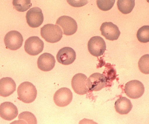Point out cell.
Here are the masks:
<instances>
[{
  "mask_svg": "<svg viewBox=\"0 0 149 124\" xmlns=\"http://www.w3.org/2000/svg\"><path fill=\"white\" fill-rule=\"evenodd\" d=\"M19 99L24 103H30L33 102L36 98L37 91L35 86L31 82H22L17 89Z\"/></svg>",
  "mask_w": 149,
  "mask_h": 124,
  "instance_id": "cell-1",
  "label": "cell"
},
{
  "mask_svg": "<svg viewBox=\"0 0 149 124\" xmlns=\"http://www.w3.org/2000/svg\"><path fill=\"white\" fill-rule=\"evenodd\" d=\"M41 35L47 42L54 43L61 40L63 37V33L59 26L48 24L41 28Z\"/></svg>",
  "mask_w": 149,
  "mask_h": 124,
  "instance_id": "cell-2",
  "label": "cell"
},
{
  "mask_svg": "<svg viewBox=\"0 0 149 124\" xmlns=\"http://www.w3.org/2000/svg\"><path fill=\"white\" fill-rule=\"evenodd\" d=\"M23 41L21 34L16 31L9 32L5 35L4 39L6 48L12 50H16L20 48L22 46Z\"/></svg>",
  "mask_w": 149,
  "mask_h": 124,
  "instance_id": "cell-3",
  "label": "cell"
},
{
  "mask_svg": "<svg viewBox=\"0 0 149 124\" xmlns=\"http://www.w3.org/2000/svg\"><path fill=\"white\" fill-rule=\"evenodd\" d=\"M88 49L90 53L95 57H99L104 53L106 45L102 38L99 36L92 37L88 43Z\"/></svg>",
  "mask_w": 149,
  "mask_h": 124,
  "instance_id": "cell-4",
  "label": "cell"
},
{
  "mask_svg": "<svg viewBox=\"0 0 149 124\" xmlns=\"http://www.w3.org/2000/svg\"><path fill=\"white\" fill-rule=\"evenodd\" d=\"M44 48L43 41L37 36L29 38L24 44V50L31 56H36L42 52Z\"/></svg>",
  "mask_w": 149,
  "mask_h": 124,
  "instance_id": "cell-5",
  "label": "cell"
},
{
  "mask_svg": "<svg viewBox=\"0 0 149 124\" xmlns=\"http://www.w3.org/2000/svg\"><path fill=\"white\" fill-rule=\"evenodd\" d=\"M145 91L144 85L137 80L131 81L126 84L125 92L130 98L136 99L142 96Z\"/></svg>",
  "mask_w": 149,
  "mask_h": 124,
  "instance_id": "cell-6",
  "label": "cell"
},
{
  "mask_svg": "<svg viewBox=\"0 0 149 124\" xmlns=\"http://www.w3.org/2000/svg\"><path fill=\"white\" fill-rule=\"evenodd\" d=\"M26 17L28 25L34 28L39 27L44 20L42 10L38 7L30 9L26 13Z\"/></svg>",
  "mask_w": 149,
  "mask_h": 124,
  "instance_id": "cell-7",
  "label": "cell"
},
{
  "mask_svg": "<svg viewBox=\"0 0 149 124\" xmlns=\"http://www.w3.org/2000/svg\"><path fill=\"white\" fill-rule=\"evenodd\" d=\"M56 24L61 26L64 34L70 36L74 34L78 29V25L75 20L71 17L63 16L60 17Z\"/></svg>",
  "mask_w": 149,
  "mask_h": 124,
  "instance_id": "cell-8",
  "label": "cell"
},
{
  "mask_svg": "<svg viewBox=\"0 0 149 124\" xmlns=\"http://www.w3.org/2000/svg\"><path fill=\"white\" fill-rule=\"evenodd\" d=\"M88 78L85 75L79 73L73 76L72 80V86L75 93L80 95L86 94L88 91Z\"/></svg>",
  "mask_w": 149,
  "mask_h": 124,
  "instance_id": "cell-9",
  "label": "cell"
},
{
  "mask_svg": "<svg viewBox=\"0 0 149 124\" xmlns=\"http://www.w3.org/2000/svg\"><path fill=\"white\" fill-rule=\"evenodd\" d=\"M72 93L70 89L67 88H62L56 92L54 99V103L60 107L67 106L72 101Z\"/></svg>",
  "mask_w": 149,
  "mask_h": 124,
  "instance_id": "cell-10",
  "label": "cell"
},
{
  "mask_svg": "<svg viewBox=\"0 0 149 124\" xmlns=\"http://www.w3.org/2000/svg\"><path fill=\"white\" fill-rule=\"evenodd\" d=\"M102 35L107 40H117L120 35V31L117 26L112 22H104L100 28Z\"/></svg>",
  "mask_w": 149,
  "mask_h": 124,
  "instance_id": "cell-11",
  "label": "cell"
},
{
  "mask_svg": "<svg viewBox=\"0 0 149 124\" xmlns=\"http://www.w3.org/2000/svg\"><path fill=\"white\" fill-rule=\"evenodd\" d=\"M107 79L103 74L95 73L88 79L87 86L91 91H100L104 87L107 83Z\"/></svg>",
  "mask_w": 149,
  "mask_h": 124,
  "instance_id": "cell-12",
  "label": "cell"
},
{
  "mask_svg": "<svg viewBox=\"0 0 149 124\" xmlns=\"http://www.w3.org/2000/svg\"><path fill=\"white\" fill-rule=\"evenodd\" d=\"M75 51L69 47H65L59 50L56 55V59L62 64L68 65L73 63L76 59Z\"/></svg>",
  "mask_w": 149,
  "mask_h": 124,
  "instance_id": "cell-13",
  "label": "cell"
},
{
  "mask_svg": "<svg viewBox=\"0 0 149 124\" xmlns=\"http://www.w3.org/2000/svg\"><path fill=\"white\" fill-rule=\"evenodd\" d=\"M18 114L17 108L12 103L5 102L1 104L0 114L3 119L11 121L17 117Z\"/></svg>",
  "mask_w": 149,
  "mask_h": 124,
  "instance_id": "cell-14",
  "label": "cell"
},
{
  "mask_svg": "<svg viewBox=\"0 0 149 124\" xmlns=\"http://www.w3.org/2000/svg\"><path fill=\"white\" fill-rule=\"evenodd\" d=\"M55 63L56 60L53 56L49 53H45L39 56L37 65L41 70L49 71L54 68Z\"/></svg>",
  "mask_w": 149,
  "mask_h": 124,
  "instance_id": "cell-15",
  "label": "cell"
},
{
  "mask_svg": "<svg viewBox=\"0 0 149 124\" xmlns=\"http://www.w3.org/2000/svg\"><path fill=\"white\" fill-rule=\"evenodd\" d=\"M16 84L12 78H3L0 80V94L2 97L9 96L16 90Z\"/></svg>",
  "mask_w": 149,
  "mask_h": 124,
  "instance_id": "cell-16",
  "label": "cell"
},
{
  "mask_svg": "<svg viewBox=\"0 0 149 124\" xmlns=\"http://www.w3.org/2000/svg\"><path fill=\"white\" fill-rule=\"evenodd\" d=\"M115 107L118 113L120 114H126L131 111L133 105L129 99L125 97H121L115 102Z\"/></svg>",
  "mask_w": 149,
  "mask_h": 124,
  "instance_id": "cell-17",
  "label": "cell"
},
{
  "mask_svg": "<svg viewBox=\"0 0 149 124\" xmlns=\"http://www.w3.org/2000/svg\"><path fill=\"white\" fill-rule=\"evenodd\" d=\"M118 9L123 14H127L131 13L135 5L134 0H118Z\"/></svg>",
  "mask_w": 149,
  "mask_h": 124,
  "instance_id": "cell-18",
  "label": "cell"
},
{
  "mask_svg": "<svg viewBox=\"0 0 149 124\" xmlns=\"http://www.w3.org/2000/svg\"><path fill=\"white\" fill-rule=\"evenodd\" d=\"M19 121L18 123L22 124H37L36 118L33 114L29 112H24L21 113L18 116Z\"/></svg>",
  "mask_w": 149,
  "mask_h": 124,
  "instance_id": "cell-19",
  "label": "cell"
},
{
  "mask_svg": "<svg viewBox=\"0 0 149 124\" xmlns=\"http://www.w3.org/2000/svg\"><path fill=\"white\" fill-rule=\"evenodd\" d=\"M13 4L16 10L22 12L27 11L32 5L30 0H13Z\"/></svg>",
  "mask_w": 149,
  "mask_h": 124,
  "instance_id": "cell-20",
  "label": "cell"
},
{
  "mask_svg": "<svg viewBox=\"0 0 149 124\" xmlns=\"http://www.w3.org/2000/svg\"><path fill=\"white\" fill-rule=\"evenodd\" d=\"M137 37L141 42L147 43L149 41V26H144L137 31Z\"/></svg>",
  "mask_w": 149,
  "mask_h": 124,
  "instance_id": "cell-21",
  "label": "cell"
},
{
  "mask_svg": "<svg viewBox=\"0 0 149 124\" xmlns=\"http://www.w3.org/2000/svg\"><path fill=\"white\" fill-rule=\"evenodd\" d=\"M139 70L144 74H148L149 73V55L145 54L141 57L139 62Z\"/></svg>",
  "mask_w": 149,
  "mask_h": 124,
  "instance_id": "cell-22",
  "label": "cell"
},
{
  "mask_svg": "<svg viewBox=\"0 0 149 124\" xmlns=\"http://www.w3.org/2000/svg\"><path fill=\"white\" fill-rule=\"evenodd\" d=\"M115 0H97L98 8L103 11H108L112 8L114 4Z\"/></svg>",
  "mask_w": 149,
  "mask_h": 124,
  "instance_id": "cell-23",
  "label": "cell"
},
{
  "mask_svg": "<svg viewBox=\"0 0 149 124\" xmlns=\"http://www.w3.org/2000/svg\"><path fill=\"white\" fill-rule=\"evenodd\" d=\"M68 3L72 6L80 7L87 4V1H67Z\"/></svg>",
  "mask_w": 149,
  "mask_h": 124,
  "instance_id": "cell-24",
  "label": "cell"
}]
</instances>
